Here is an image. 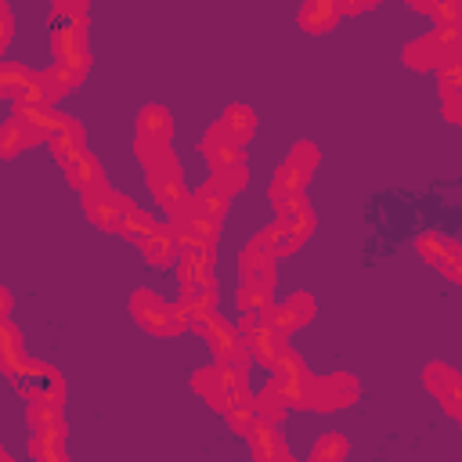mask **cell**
I'll return each instance as SVG.
<instances>
[{
	"mask_svg": "<svg viewBox=\"0 0 462 462\" xmlns=\"http://www.w3.org/2000/svg\"><path fill=\"white\" fill-rule=\"evenodd\" d=\"M274 206H278V220H274L271 227H263V231L271 235L274 253L285 256V253H296V249L310 238V231H314V213H310V206H307L303 195L274 199Z\"/></svg>",
	"mask_w": 462,
	"mask_h": 462,
	"instance_id": "1",
	"label": "cell"
},
{
	"mask_svg": "<svg viewBox=\"0 0 462 462\" xmlns=\"http://www.w3.org/2000/svg\"><path fill=\"white\" fill-rule=\"evenodd\" d=\"M130 310H134L137 325H144V328L155 332V336H180V332L188 328V318H191V310H188L180 300L170 303V300L155 296L152 289H137V292L130 296Z\"/></svg>",
	"mask_w": 462,
	"mask_h": 462,
	"instance_id": "2",
	"label": "cell"
},
{
	"mask_svg": "<svg viewBox=\"0 0 462 462\" xmlns=\"http://www.w3.org/2000/svg\"><path fill=\"white\" fill-rule=\"evenodd\" d=\"M148 184H152L155 202H159L170 217H177L180 209L191 206V191H188V184H184V177H180V166H177L173 152L162 155V159H155V162H148Z\"/></svg>",
	"mask_w": 462,
	"mask_h": 462,
	"instance_id": "3",
	"label": "cell"
},
{
	"mask_svg": "<svg viewBox=\"0 0 462 462\" xmlns=\"http://www.w3.org/2000/svg\"><path fill=\"white\" fill-rule=\"evenodd\" d=\"M318 144L310 141H300L289 159L274 170V180H271V199H289V195H303L307 180H310V170L318 166Z\"/></svg>",
	"mask_w": 462,
	"mask_h": 462,
	"instance_id": "4",
	"label": "cell"
},
{
	"mask_svg": "<svg viewBox=\"0 0 462 462\" xmlns=\"http://www.w3.org/2000/svg\"><path fill=\"white\" fill-rule=\"evenodd\" d=\"M137 159L148 166L162 155H170V112L162 105H144L137 116Z\"/></svg>",
	"mask_w": 462,
	"mask_h": 462,
	"instance_id": "5",
	"label": "cell"
},
{
	"mask_svg": "<svg viewBox=\"0 0 462 462\" xmlns=\"http://www.w3.org/2000/svg\"><path fill=\"white\" fill-rule=\"evenodd\" d=\"M11 375V383L29 397V404L32 401H51V404H61V397H65V383H61V375L51 368V365H43V361H22L14 372H7Z\"/></svg>",
	"mask_w": 462,
	"mask_h": 462,
	"instance_id": "6",
	"label": "cell"
},
{
	"mask_svg": "<svg viewBox=\"0 0 462 462\" xmlns=\"http://www.w3.org/2000/svg\"><path fill=\"white\" fill-rule=\"evenodd\" d=\"M361 393L357 379L350 372H332V375H321V379H310V390H307V404L303 408H318V411H332V408H346L354 404Z\"/></svg>",
	"mask_w": 462,
	"mask_h": 462,
	"instance_id": "7",
	"label": "cell"
},
{
	"mask_svg": "<svg viewBox=\"0 0 462 462\" xmlns=\"http://www.w3.org/2000/svg\"><path fill=\"white\" fill-rule=\"evenodd\" d=\"M170 224H173V231H177L180 249H202V245H217L220 220H217V217H209V213H202V209L195 206V199H191V206H188V209H180L177 217H170Z\"/></svg>",
	"mask_w": 462,
	"mask_h": 462,
	"instance_id": "8",
	"label": "cell"
},
{
	"mask_svg": "<svg viewBox=\"0 0 462 462\" xmlns=\"http://www.w3.org/2000/svg\"><path fill=\"white\" fill-rule=\"evenodd\" d=\"M130 206H134V202H130L126 195H116L108 184H97V188L83 191V209H87V217H90L101 231H119V220H123V213H126Z\"/></svg>",
	"mask_w": 462,
	"mask_h": 462,
	"instance_id": "9",
	"label": "cell"
},
{
	"mask_svg": "<svg viewBox=\"0 0 462 462\" xmlns=\"http://www.w3.org/2000/svg\"><path fill=\"white\" fill-rule=\"evenodd\" d=\"M202 155L209 162V170H231V166H242L245 162V148L242 141L224 126V123H213L202 137Z\"/></svg>",
	"mask_w": 462,
	"mask_h": 462,
	"instance_id": "10",
	"label": "cell"
},
{
	"mask_svg": "<svg viewBox=\"0 0 462 462\" xmlns=\"http://www.w3.org/2000/svg\"><path fill=\"white\" fill-rule=\"evenodd\" d=\"M422 379H426V386L437 393V401L462 422V375L451 372L448 365H426Z\"/></svg>",
	"mask_w": 462,
	"mask_h": 462,
	"instance_id": "11",
	"label": "cell"
},
{
	"mask_svg": "<svg viewBox=\"0 0 462 462\" xmlns=\"http://www.w3.org/2000/svg\"><path fill=\"white\" fill-rule=\"evenodd\" d=\"M245 346H249L253 361H260L263 368H274V361H278L282 350H285V332H282L274 321H263V325H256L253 332H245Z\"/></svg>",
	"mask_w": 462,
	"mask_h": 462,
	"instance_id": "12",
	"label": "cell"
},
{
	"mask_svg": "<svg viewBox=\"0 0 462 462\" xmlns=\"http://www.w3.org/2000/svg\"><path fill=\"white\" fill-rule=\"evenodd\" d=\"M141 253H144V260L148 263H155V267H166V263H173L180 253V242H177V231H173V224H155V231L152 235H144L141 242Z\"/></svg>",
	"mask_w": 462,
	"mask_h": 462,
	"instance_id": "13",
	"label": "cell"
},
{
	"mask_svg": "<svg viewBox=\"0 0 462 462\" xmlns=\"http://www.w3.org/2000/svg\"><path fill=\"white\" fill-rule=\"evenodd\" d=\"M314 318V296L310 292H292L285 303H278L274 307V314H271V321L289 336V332H296V328H303L307 321Z\"/></svg>",
	"mask_w": 462,
	"mask_h": 462,
	"instance_id": "14",
	"label": "cell"
},
{
	"mask_svg": "<svg viewBox=\"0 0 462 462\" xmlns=\"http://www.w3.org/2000/svg\"><path fill=\"white\" fill-rule=\"evenodd\" d=\"M61 170H65V177H69V184L83 195V191H90V188H97V184H105V173H101V162L83 148V152H76L69 162H61Z\"/></svg>",
	"mask_w": 462,
	"mask_h": 462,
	"instance_id": "15",
	"label": "cell"
},
{
	"mask_svg": "<svg viewBox=\"0 0 462 462\" xmlns=\"http://www.w3.org/2000/svg\"><path fill=\"white\" fill-rule=\"evenodd\" d=\"M14 116L32 130L36 141H47L65 123V116H58L51 105H14Z\"/></svg>",
	"mask_w": 462,
	"mask_h": 462,
	"instance_id": "16",
	"label": "cell"
},
{
	"mask_svg": "<svg viewBox=\"0 0 462 462\" xmlns=\"http://www.w3.org/2000/svg\"><path fill=\"white\" fill-rule=\"evenodd\" d=\"M339 14H343L339 0H303V7H300V25H303L307 32H328V29L339 22Z\"/></svg>",
	"mask_w": 462,
	"mask_h": 462,
	"instance_id": "17",
	"label": "cell"
},
{
	"mask_svg": "<svg viewBox=\"0 0 462 462\" xmlns=\"http://www.w3.org/2000/svg\"><path fill=\"white\" fill-rule=\"evenodd\" d=\"M47 144H51V152H54L58 162H69L76 152H83V130H79V123H76V119H65V123L47 137Z\"/></svg>",
	"mask_w": 462,
	"mask_h": 462,
	"instance_id": "18",
	"label": "cell"
},
{
	"mask_svg": "<svg viewBox=\"0 0 462 462\" xmlns=\"http://www.w3.org/2000/svg\"><path fill=\"white\" fill-rule=\"evenodd\" d=\"M191 386L217 408V411H224L227 408V393H224V368L220 365H209V368H199L195 372V379H191Z\"/></svg>",
	"mask_w": 462,
	"mask_h": 462,
	"instance_id": "19",
	"label": "cell"
},
{
	"mask_svg": "<svg viewBox=\"0 0 462 462\" xmlns=\"http://www.w3.org/2000/svg\"><path fill=\"white\" fill-rule=\"evenodd\" d=\"M191 199H195V206L202 209V213H209V217H224V209H227V202H231V191L217 180V177H209L202 188H195L191 191Z\"/></svg>",
	"mask_w": 462,
	"mask_h": 462,
	"instance_id": "20",
	"label": "cell"
},
{
	"mask_svg": "<svg viewBox=\"0 0 462 462\" xmlns=\"http://www.w3.org/2000/svg\"><path fill=\"white\" fill-rule=\"evenodd\" d=\"M242 144L253 137V130H256V112H253V105H245V101H231L227 108H224V119H220Z\"/></svg>",
	"mask_w": 462,
	"mask_h": 462,
	"instance_id": "21",
	"label": "cell"
},
{
	"mask_svg": "<svg viewBox=\"0 0 462 462\" xmlns=\"http://www.w3.org/2000/svg\"><path fill=\"white\" fill-rule=\"evenodd\" d=\"M29 144H36V137H32V130L18 119V116H11L7 123H4V130H0V155L4 159H14L22 148H29Z\"/></svg>",
	"mask_w": 462,
	"mask_h": 462,
	"instance_id": "22",
	"label": "cell"
},
{
	"mask_svg": "<svg viewBox=\"0 0 462 462\" xmlns=\"http://www.w3.org/2000/svg\"><path fill=\"white\" fill-rule=\"evenodd\" d=\"M458 249H462L458 242H451V238H444V235H437V231L419 238V253H422V260L433 263V267H440V271L451 263V256H455Z\"/></svg>",
	"mask_w": 462,
	"mask_h": 462,
	"instance_id": "23",
	"label": "cell"
},
{
	"mask_svg": "<svg viewBox=\"0 0 462 462\" xmlns=\"http://www.w3.org/2000/svg\"><path fill=\"white\" fill-rule=\"evenodd\" d=\"M249 444H253V455L256 458H274V455H282V444H278V433H274V422H267V419H260L256 415V422L249 426Z\"/></svg>",
	"mask_w": 462,
	"mask_h": 462,
	"instance_id": "24",
	"label": "cell"
},
{
	"mask_svg": "<svg viewBox=\"0 0 462 462\" xmlns=\"http://www.w3.org/2000/svg\"><path fill=\"white\" fill-rule=\"evenodd\" d=\"M22 361H25V354H22V336H18V328L11 325V318H4V321H0V365H4V375L14 372Z\"/></svg>",
	"mask_w": 462,
	"mask_h": 462,
	"instance_id": "25",
	"label": "cell"
},
{
	"mask_svg": "<svg viewBox=\"0 0 462 462\" xmlns=\"http://www.w3.org/2000/svg\"><path fill=\"white\" fill-rule=\"evenodd\" d=\"M184 292H180V303L188 307V310H209V307H217V285H213V274H206V278H199V282H191V285H180Z\"/></svg>",
	"mask_w": 462,
	"mask_h": 462,
	"instance_id": "26",
	"label": "cell"
},
{
	"mask_svg": "<svg viewBox=\"0 0 462 462\" xmlns=\"http://www.w3.org/2000/svg\"><path fill=\"white\" fill-rule=\"evenodd\" d=\"M401 58H404V65H411V69H419V72H430V69H440V58H437V47H433V40H430V32H426V36H419L415 43H408Z\"/></svg>",
	"mask_w": 462,
	"mask_h": 462,
	"instance_id": "27",
	"label": "cell"
},
{
	"mask_svg": "<svg viewBox=\"0 0 462 462\" xmlns=\"http://www.w3.org/2000/svg\"><path fill=\"white\" fill-rule=\"evenodd\" d=\"M155 217L148 213V209H141V206H130L126 213H123V220H119V235L123 238H130V242H141L144 235H152L155 231Z\"/></svg>",
	"mask_w": 462,
	"mask_h": 462,
	"instance_id": "28",
	"label": "cell"
},
{
	"mask_svg": "<svg viewBox=\"0 0 462 462\" xmlns=\"http://www.w3.org/2000/svg\"><path fill=\"white\" fill-rule=\"evenodd\" d=\"M253 408H256V415H260V419H267V422H274V426H278L289 404H285V401L278 397V390L267 383V386L260 390V397H253Z\"/></svg>",
	"mask_w": 462,
	"mask_h": 462,
	"instance_id": "29",
	"label": "cell"
},
{
	"mask_svg": "<svg viewBox=\"0 0 462 462\" xmlns=\"http://www.w3.org/2000/svg\"><path fill=\"white\" fill-rule=\"evenodd\" d=\"M274 289H260L253 282H242L238 289V310H274Z\"/></svg>",
	"mask_w": 462,
	"mask_h": 462,
	"instance_id": "30",
	"label": "cell"
},
{
	"mask_svg": "<svg viewBox=\"0 0 462 462\" xmlns=\"http://www.w3.org/2000/svg\"><path fill=\"white\" fill-rule=\"evenodd\" d=\"M343 455H346V437H339V433H328V437L318 440L314 451H310L314 462H328V458H343Z\"/></svg>",
	"mask_w": 462,
	"mask_h": 462,
	"instance_id": "31",
	"label": "cell"
},
{
	"mask_svg": "<svg viewBox=\"0 0 462 462\" xmlns=\"http://www.w3.org/2000/svg\"><path fill=\"white\" fill-rule=\"evenodd\" d=\"M430 14L437 25H462V0H437Z\"/></svg>",
	"mask_w": 462,
	"mask_h": 462,
	"instance_id": "32",
	"label": "cell"
},
{
	"mask_svg": "<svg viewBox=\"0 0 462 462\" xmlns=\"http://www.w3.org/2000/svg\"><path fill=\"white\" fill-rule=\"evenodd\" d=\"M213 177H217L231 195H238V191L249 184V170H245V162H242V166H231V170H213Z\"/></svg>",
	"mask_w": 462,
	"mask_h": 462,
	"instance_id": "33",
	"label": "cell"
},
{
	"mask_svg": "<svg viewBox=\"0 0 462 462\" xmlns=\"http://www.w3.org/2000/svg\"><path fill=\"white\" fill-rule=\"evenodd\" d=\"M437 83H440V94H455L462 90V61H448L437 69Z\"/></svg>",
	"mask_w": 462,
	"mask_h": 462,
	"instance_id": "34",
	"label": "cell"
},
{
	"mask_svg": "<svg viewBox=\"0 0 462 462\" xmlns=\"http://www.w3.org/2000/svg\"><path fill=\"white\" fill-rule=\"evenodd\" d=\"M217 325H220L217 307H209V310H191V318H188V328H191V332H199V336H209Z\"/></svg>",
	"mask_w": 462,
	"mask_h": 462,
	"instance_id": "35",
	"label": "cell"
},
{
	"mask_svg": "<svg viewBox=\"0 0 462 462\" xmlns=\"http://www.w3.org/2000/svg\"><path fill=\"white\" fill-rule=\"evenodd\" d=\"M440 105H444V119L448 123H462V90L440 94Z\"/></svg>",
	"mask_w": 462,
	"mask_h": 462,
	"instance_id": "36",
	"label": "cell"
},
{
	"mask_svg": "<svg viewBox=\"0 0 462 462\" xmlns=\"http://www.w3.org/2000/svg\"><path fill=\"white\" fill-rule=\"evenodd\" d=\"M11 36H14V29H11V7L0 4V51L11 47Z\"/></svg>",
	"mask_w": 462,
	"mask_h": 462,
	"instance_id": "37",
	"label": "cell"
},
{
	"mask_svg": "<svg viewBox=\"0 0 462 462\" xmlns=\"http://www.w3.org/2000/svg\"><path fill=\"white\" fill-rule=\"evenodd\" d=\"M444 274H448L451 282H458V285H462V249H458V253L451 256V263L444 267Z\"/></svg>",
	"mask_w": 462,
	"mask_h": 462,
	"instance_id": "38",
	"label": "cell"
},
{
	"mask_svg": "<svg viewBox=\"0 0 462 462\" xmlns=\"http://www.w3.org/2000/svg\"><path fill=\"white\" fill-rule=\"evenodd\" d=\"M375 0H339V7H343V14H361V11H368Z\"/></svg>",
	"mask_w": 462,
	"mask_h": 462,
	"instance_id": "39",
	"label": "cell"
},
{
	"mask_svg": "<svg viewBox=\"0 0 462 462\" xmlns=\"http://www.w3.org/2000/svg\"><path fill=\"white\" fill-rule=\"evenodd\" d=\"M58 4H65V0H54V7H58Z\"/></svg>",
	"mask_w": 462,
	"mask_h": 462,
	"instance_id": "40",
	"label": "cell"
},
{
	"mask_svg": "<svg viewBox=\"0 0 462 462\" xmlns=\"http://www.w3.org/2000/svg\"><path fill=\"white\" fill-rule=\"evenodd\" d=\"M458 61H462V58H458Z\"/></svg>",
	"mask_w": 462,
	"mask_h": 462,
	"instance_id": "41",
	"label": "cell"
},
{
	"mask_svg": "<svg viewBox=\"0 0 462 462\" xmlns=\"http://www.w3.org/2000/svg\"><path fill=\"white\" fill-rule=\"evenodd\" d=\"M375 4H379V0H375Z\"/></svg>",
	"mask_w": 462,
	"mask_h": 462,
	"instance_id": "42",
	"label": "cell"
}]
</instances>
